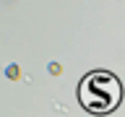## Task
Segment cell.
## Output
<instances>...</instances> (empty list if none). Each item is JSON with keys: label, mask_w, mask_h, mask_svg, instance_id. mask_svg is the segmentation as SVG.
Here are the masks:
<instances>
[{"label": "cell", "mask_w": 125, "mask_h": 117, "mask_svg": "<svg viewBox=\"0 0 125 117\" xmlns=\"http://www.w3.org/2000/svg\"><path fill=\"white\" fill-rule=\"evenodd\" d=\"M123 99V83L109 70H94L78 83V101L91 115H109Z\"/></svg>", "instance_id": "6da1fadb"}]
</instances>
